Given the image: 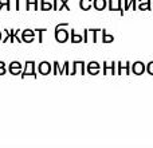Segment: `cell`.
<instances>
[{"instance_id":"cell-1","label":"cell","mask_w":153,"mask_h":148,"mask_svg":"<svg viewBox=\"0 0 153 148\" xmlns=\"http://www.w3.org/2000/svg\"><path fill=\"white\" fill-rule=\"evenodd\" d=\"M66 26H67V23H62V24H58L55 28V39L61 43L66 42V40L69 39V32H67V30L63 28V27H66Z\"/></svg>"},{"instance_id":"cell-2","label":"cell","mask_w":153,"mask_h":148,"mask_svg":"<svg viewBox=\"0 0 153 148\" xmlns=\"http://www.w3.org/2000/svg\"><path fill=\"white\" fill-rule=\"evenodd\" d=\"M27 75H32L36 78V72H35V62L34 61H27L26 62V67H24V72L22 73V77H27Z\"/></svg>"},{"instance_id":"cell-3","label":"cell","mask_w":153,"mask_h":148,"mask_svg":"<svg viewBox=\"0 0 153 148\" xmlns=\"http://www.w3.org/2000/svg\"><path fill=\"white\" fill-rule=\"evenodd\" d=\"M38 70H39L40 74H43V75H47V74L51 73V64H48L47 61L40 62L39 66H38Z\"/></svg>"},{"instance_id":"cell-4","label":"cell","mask_w":153,"mask_h":148,"mask_svg":"<svg viewBox=\"0 0 153 148\" xmlns=\"http://www.w3.org/2000/svg\"><path fill=\"white\" fill-rule=\"evenodd\" d=\"M132 72L134 74H137V75H140V74H143L145 72V65H144L141 61L134 62V64L132 65Z\"/></svg>"},{"instance_id":"cell-5","label":"cell","mask_w":153,"mask_h":148,"mask_svg":"<svg viewBox=\"0 0 153 148\" xmlns=\"http://www.w3.org/2000/svg\"><path fill=\"white\" fill-rule=\"evenodd\" d=\"M118 64V74L130 73V62H117Z\"/></svg>"},{"instance_id":"cell-6","label":"cell","mask_w":153,"mask_h":148,"mask_svg":"<svg viewBox=\"0 0 153 148\" xmlns=\"http://www.w3.org/2000/svg\"><path fill=\"white\" fill-rule=\"evenodd\" d=\"M8 69H10L11 74H20L22 73V64L18 61H13L10 64V67H8Z\"/></svg>"},{"instance_id":"cell-7","label":"cell","mask_w":153,"mask_h":148,"mask_svg":"<svg viewBox=\"0 0 153 148\" xmlns=\"http://www.w3.org/2000/svg\"><path fill=\"white\" fill-rule=\"evenodd\" d=\"M67 1H69V0H54L53 8H54V10H62V8L70 10V7L67 5Z\"/></svg>"},{"instance_id":"cell-8","label":"cell","mask_w":153,"mask_h":148,"mask_svg":"<svg viewBox=\"0 0 153 148\" xmlns=\"http://www.w3.org/2000/svg\"><path fill=\"white\" fill-rule=\"evenodd\" d=\"M83 40V37L81 35V32H78L76 30H71V42L73 43H79Z\"/></svg>"},{"instance_id":"cell-9","label":"cell","mask_w":153,"mask_h":148,"mask_svg":"<svg viewBox=\"0 0 153 148\" xmlns=\"http://www.w3.org/2000/svg\"><path fill=\"white\" fill-rule=\"evenodd\" d=\"M79 67H81V74H83V73H85V64H83L82 61H81V62H79V61H75V62H74V69L71 70V73H70V74H71V75H74V74L76 73V70H78Z\"/></svg>"},{"instance_id":"cell-10","label":"cell","mask_w":153,"mask_h":148,"mask_svg":"<svg viewBox=\"0 0 153 148\" xmlns=\"http://www.w3.org/2000/svg\"><path fill=\"white\" fill-rule=\"evenodd\" d=\"M101 31H102V42L110 43V42H113V40H114V37L111 34H109L106 30H101Z\"/></svg>"},{"instance_id":"cell-11","label":"cell","mask_w":153,"mask_h":148,"mask_svg":"<svg viewBox=\"0 0 153 148\" xmlns=\"http://www.w3.org/2000/svg\"><path fill=\"white\" fill-rule=\"evenodd\" d=\"M93 5H94L95 10L102 11V10H105V7H106V0H94Z\"/></svg>"},{"instance_id":"cell-12","label":"cell","mask_w":153,"mask_h":148,"mask_svg":"<svg viewBox=\"0 0 153 148\" xmlns=\"http://www.w3.org/2000/svg\"><path fill=\"white\" fill-rule=\"evenodd\" d=\"M91 5H93L91 0H81V1H79V7H81V10H83V11L90 10Z\"/></svg>"},{"instance_id":"cell-13","label":"cell","mask_w":153,"mask_h":148,"mask_svg":"<svg viewBox=\"0 0 153 148\" xmlns=\"http://www.w3.org/2000/svg\"><path fill=\"white\" fill-rule=\"evenodd\" d=\"M26 8L30 10H38V0H26Z\"/></svg>"},{"instance_id":"cell-14","label":"cell","mask_w":153,"mask_h":148,"mask_svg":"<svg viewBox=\"0 0 153 148\" xmlns=\"http://www.w3.org/2000/svg\"><path fill=\"white\" fill-rule=\"evenodd\" d=\"M40 3H42L40 10H43V11H47V10H51V8H53V4H51L50 1H47V0H40Z\"/></svg>"},{"instance_id":"cell-15","label":"cell","mask_w":153,"mask_h":148,"mask_svg":"<svg viewBox=\"0 0 153 148\" xmlns=\"http://www.w3.org/2000/svg\"><path fill=\"white\" fill-rule=\"evenodd\" d=\"M136 3H137V0H125V10H129L130 7H133V10H134V8H136Z\"/></svg>"},{"instance_id":"cell-16","label":"cell","mask_w":153,"mask_h":148,"mask_svg":"<svg viewBox=\"0 0 153 148\" xmlns=\"http://www.w3.org/2000/svg\"><path fill=\"white\" fill-rule=\"evenodd\" d=\"M138 10H151V1H143V3H138Z\"/></svg>"},{"instance_id":"cell-17","label":"cell","mask_w":153,"mask_h":148,"mask_svg":"<svg viewBox=\"0 0 153 148\" xmlns=\"http://www.w3.org/2000/svg\"><path fill=\"white\" fill-rule=\"evenodd\" d=\"M5 7L7 10H11V0H0V10Z\"/></svg>"},{"instance_id":"cell-18","label":"cell","mask_w":153,"mask_h":148,"mask_svg":"<svg viewBox=\"0 0 153 148\" xmlns=\"http://www.w3.org/2000/svg\"><path fill=\"white\" fill-rule=\"evenodd\" d=\"M101 31V30L100 28H91V30H90V32H91V35H93V42H97V40H98V32H100Z\"/></svg>"},{"instance_id":"cell-19","label":"cell","mask_w":153,"mask_h":148,"mask_svg":"<svg viewBox=\"0 0 153 148\" xmlns=\"http://www.w3.org/2000/svg\"><path fill=\"white\" fill-rule=\"evenodd\" d=\"M34 30H30V28H26L23 32H22V38L24 37H34Z\"/></svg>"},{"instance_id":"cell-20","label":"cell","mask_w":153,"mask_h":148,"mask_svg":"<svg viewBox=\"0 0 153 148\" xmlns=\"http://www.w3.org/2000/svg\"><path fill=\"white\" fill-rule=\"evenodd\" d=\"M89 74H98L100 73V67H87Z\"/></svg>"},{"instance_id":"cell-21","label":"cell","mask_w":153,"mask_h":148,"mask_svg":"<svg viewBox=\"0 0 153 148\" xmlns=\"http://www.w3.org/2000/svg\"><path fill=\"white\" fill-rule=\"evenodd\" d=\"M35 31H38V35H39V42H43V32L46 31V28H38V30H35Z\"/></svg>"},{"instance_id":"cell-22","label":"cell","mask_w":153,"mask_h":148,"mask_svg":"<svg viewBox=\"0 0 153 148\" xmlns=\"http://www.w3.org/2000/svg\"><path fill=\"white\" fill-rule=\"evenodd\" d=\"M145 69H146V72H148L149 74H152V75H153V61H151L148 65H146Z\"/></svg>"},{"instance_id":"cell-23","label":"cell","mask_w":153,"mask_h":148,"mask_svg":"<svg viewBox=\"0 0 153 148\" xmlns=\"http://www.w3.org/2000/svg\"><path fill=\"white\" fill-rule=\"evenodd\" d=\"M59 69H61L59 67V62L55 61L54 62V74H59Z\"/></svg>"},{"instance_id":"cell-24","label":"cell","mask_w":153,"mask_h":148,"mask_svg":"<svg viewBox=\"0 0 153 148\" xmlns=\"http://www.w3.org/2000/svg\"><path fill=\"white\" fill-rule=\"evenodd\" d=\"M83 42H89V30H83Z\"/></svg>"},{"instance_id":"cell-25","label":"cell","mask_w":153,"mask_h":148,"mask_svg":"<svg viewBox=\"0 0 153 148\" xmlns=\"http://www.w3.org/2000/svg\"><path fill=\"white\" fill-rule=\"evenodd\" d=\"M87 67H100V64L95 62V61H93V62H90V64L87 65Z\"/></svg>"},{"instance_id":"cell-26","label":"cell","mask_w":153,"mask_h":148,"mask_svg":"<svg viewBox=\"0 0 153 148\" xmlns=\"http://www.w3.org/2000/svg\"><path fill=\"white\" fill-rule=\"evenodd\" d=\"M109 10H111V11L114 10V3H113V0H109Z\"/></svg>"},{"instance_id":"cell-27","label":"cell","mask_w":153,"mask_h":148,"mask_svg":"<svg viewBox=\"0 0 153 148\" xmlns=\"http://www.w3.org/2000/svg\"><path fill=\"white\" fill-rule=\"evenodd\" d=\"M16 3V10H20V0H15Z\"/></svg>"},{"instance_id":"cell-28","label":"cell","mask_w":153,"mask_h":148,"mask_svg":"<svg viewBox=\"0 0 153 148\" xmlns=\"http://www.w3.org/2000/svg\"><path fill=\"white\" fill-rule=\"evenodd\" d=\"M5 74V67H0V75Z\"/></svg>"},{"instance_id":"cell-29","label":"cell","mask_w":153,"mask_h":148,"mask_svg":"<svg viewBox=\"0 0 153 148\" xmlns=\"http://www.w3.org/2000/svg\"><path fill=\"white\" fill-rule=\"evenodd\" d=\"M0 67H5V64L3 61H0Z\"/></svg>"},{"instance_id":"cell-30","label":"cell","mask_w":153,"mask_h":148,"mask_svg":"<svg viewBox=\"0 0 153 148\" xmlns=\"http://www.w3.org/2000/svg\"><path fill=\"white\" fill-rule=\"evenodd\" d=\"M143 1H151V0H138V3H143Z\"/></svg>"},{"instance_id":"cell-31","label":"cell","mask_w":153,"mask_h":148,"mask_svg":"<svg viewBox=\"0 0 153 148\" xmlns=\"http://www.w3.org/2000/svg\"><path fill=\"white\" fill-rule=\"evenodd\" d=\"M0 40H1V31H0Z\"/></svg>"}]
</instances>
